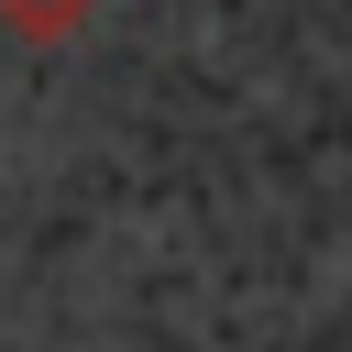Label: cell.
Masks as SVG:
<instances>
[{
    "label": "cell",
    "instance_id": "1",
    "mask_svg": "<svg viewBox=\"0 0 352 352\" xmlns=\"http://www.w3.org/2000/svg\"><path fill=\"white\" fill-rule=\"evenodd\" d=\"M77 11H88V0H0V22H11V33H33V44H55Z\"/></svg>",
    "mask_w": 352,
    "mask_h": 352
}]
</instances>
